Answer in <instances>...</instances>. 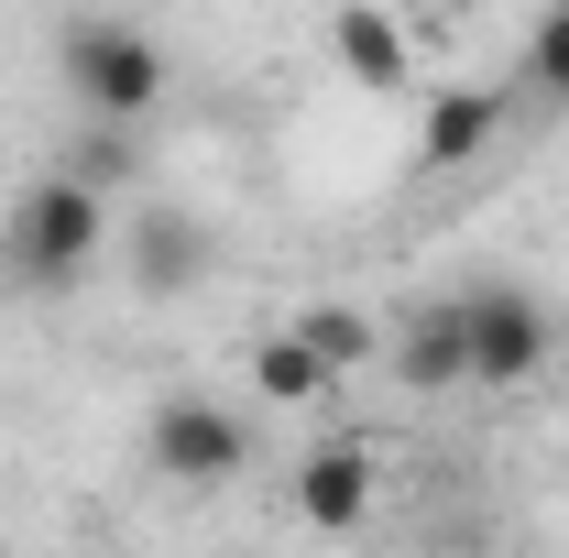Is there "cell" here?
Masks as SVG:
<instances>
[{
	"label": "cell",
	"instance_id": "cell-2",
	"mask_svg": "<svg viewBox=\"0 0 569 558\" xmlns=\"http://www.w3.org/2000/svg\"><path fill=\"white\" fill-rule=\"evenodd\" d=\"M67 88L88 121H110V132H132L142 110L164 99V44L153 33H132V22H110V11H88L67 33Z\"/></svg>",
	"mask_w": 569,
	"mask_h": 558
},
{
	"label": "cell",
	"instance_id": "cell-5",
	"mask_svg": "<svg viewBox=\"0 0 569 558\" xmlns=\"http://www.w3.org/2000/svg\"><path fill=\"white\" fill-rule=\"evenodd\" d=\"M383 361H395V383H406V395H460V383H471V329H460V296L406 307V318L383 329Z\"/></svg>",
	"mask_w": 569,
	"mask_h": 558
},
{
	"label": "cell",
	"instance_id": "cell-12",
	"mask_svg": "<svg viewBox=\"0 0 569 558\" xmlns=\"http://www.w3.org/2000/svg\"><path fill=\"white\" fill-rule=\"evenodd\" d=\"M56 176H77V187H99V198H121V187L142 176V153H132V132H110V121H88V132L67 142V165H56Z\"/></svg>",
	"mask_w": 569,
	"mask_h": 558
},
{
	"label": "cell",
	"instance_id": "cell-4",
	"mask_svg": "<svg viewBox=\"0 0 569 558\" xmlns=\"http://www.w3.org/2000/svg\"><path fill=\"white\" fill-rule=\"evenodd\" d=\"M460 329H471V383H526L548 361V296L526 285H471L460 296Z\"/></svg>",
	"mask_w": 569,
	"mask_h": 558
},
{
	"label": "cell",
	"instance_id": "cell-3",
	"mask_svg": "<svg viewBox=\"0 0 569 558\" xmlns=\"http://www.w3.org/2000/svg\"><path fill=\"white\" fill-rule=\"evenodd\" d=\"M142 460H153L176 492H219V482H241L252 427L230 417V406H209V395H164V406L142 417Z\"/></svg>",
	"mask_w": 569,
	"mask_h": 558
},
{
	"label": "cell",
	"instance_id": "cell-7",
	"mask_svg": "<svg viewBox=\"0 0 569 558\" xmlns=\"http://www.w3.org/2000/svg\"><path fill=\"white\" fill-rule=\"evenodd\" d=\"M121 263H132L142 296H187V285L209 275V230L187 209H142L132 230H121Z\"/></svg>",
	"mask_w": 569,
	"mask_h": 558
},
{
	"label": "cell",
	"instance_id": "cell-13",
	"mask_svg": "<svg viewBox=\"0 0 569 558\" xmlns=\"http://www.w3.org/2000/svg\"><path fill=\"white\" fill-rule=\"evenodd\" d=\"M526 88L537 99H569V0H548L537 33H526Z\"/></svg>",
	"mask_w": 569,
	"mask_h": 558
},
{
	"label": "cell",
	"instance_id": "cell-8",
	"mask_svg": "<svg viewBox=\"0 0 569 558\" xmlns=\"http://www.w3.org/2000/svg\"><path fill=\"white\" fill-rule=\"evenodd\" d=\"M503 132V88H438L417 121V165L427 176H449V165H471V153H493Z\"/></svg>",
	"mask_w": 569,
	"mask_h": 558
},
{
	"label": "cell",
	"instance_id": "cell-14",
	"mask_svg": "<svg viewBox=\"0 0 569 558\" xmlns=\"http://www.w3.org/2000/svg\"><path fill=\"white\" fill-rule=\"evenodd\" d=\"M187 11H209V0H187Z\"/></svg>",
	"mask_w": 569,
	"mask_h": 558
},
{
	"label": "cell",
	"instance_id": "cell-10",
	"mask_svg": "<svg viewBox=\"0 0 569 558\" xmlns=\"http://www.w3.org/2000/svg\"><path fill=\"white\" fill-rule=\"evenodd\" d=\"M329 383H340V372L296 340V329H274V340L252 350V395H263V406H329Z\"/></svg>",
	"mask_w": 569,
	"mask_h": 558
},
{
	"label": "cell",
	"instance_id": "cell-1",
	"mask_svg": "<svg viewBox=\"0 0 569 558\" xmlns=\"http://www.w3.org/2000/svg\"><path fill=\"white\" fill-rule=\"evenodd\" d=\"M110 241H121V219L99 187H77V176H33L22 198H11V230H0V263L11 285H33V296H67L110 263Z\"/></svg>",
	"mask_w": 569,
	"mask_h": 558
},
{
	"label": "cell",
	"instance_id": "cell-9",
	"mask_svg": "<svg viewBox=\"0 0 569 558\" xmlns=\"http://www.w3.org/2000/svg\"><path fill=\"white\" fill-rule=\"evenodd\" d=\"M329 56H340L351 88H406V67H417V56H406V22L372 11V0H340V11H329Z\"/></svg>",
	"mask_w": 569,
	"mask_h": 558
},
{
	"label": "cell",
	"instance_id": "cell-11",
	"mask_svg": "<svg viewBox=\"0 0 569 558\" xmlns=\"http://www.w3.org/2000/svg\"><path fill=\"white\" fill-rule=\"evenodd\" d=\"M284 329H296V340L318 350L329 372H361V361H383V329H372L361 307H340V296H318V307H296Z\"/></svg>",
	"mask_w": 569,
	"mask_h": 558
},
{
	"label": "cell",
	"instance_id": "cell-6",
	"mask_svg": "<svg viewBox=\"0 0 569 558\" xmlns=\"http://www.w3.org/2000/svg\"><path fill=\"white\" fill-rule=\"evenodd\" d=\"M284 492H296V515H307L318 537H351L361 515H372V449H361V438H329V449L296 460Z\"/></svg>",
	"mask_w": 569,
	"mask_h": 558
}]
</instances>
